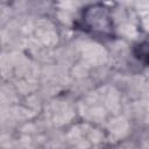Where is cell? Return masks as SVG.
<instances>
[{"instance_id":"6da1fadb","label":"cell","mask_w":149,"mask_h":149,"mask_svg":"<svg viewBox=\"0 0 149 149\" xmlns=\"http://www.w3.org/2000/svg\"><path fill=\"white\" fill-rule=\"evenodd\" d=\"M140 50H141V52L139 54V57L142 58L143 56H147V57H148L147 63H149V43L141 44V45H140Z\"/></svg>"}]
</instances>
